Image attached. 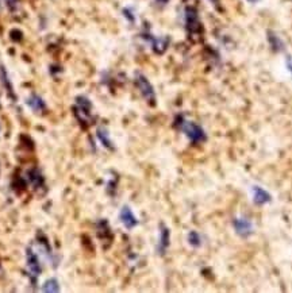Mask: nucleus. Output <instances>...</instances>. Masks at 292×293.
<instances>
[{"mask_svg": "<svg viewBox=\"0 0 292 293\" xmlns=\"http://www.w3.org/2000/svg\"><path fill=\"white\" fill-rule=\"evenodd\" d=\"M26 268H27L28 277L32 280V283H35L38 276L41 275L42 264L39 254H38V252H35L34 248L27 249V253H26Z\"/></svg>", "mask_w": 292, "mask_h": 293, "instance_id": "nucleus-2", "label": "nucleus"}, {"mask_svg": "<svg viewBox=\"0 0 292 293\" xmlns=\"http://www.w3.org/2000/svg\"><path fill=\"white\" fill-rule=\"evenodd\" d=\"M286 64H287V68L288 70L292 73V57H288L287 61H286Z\"/></svg>", "mask_w": 292, "mask_h": 293, "instance_id": "nucleus-17", "label": "nucleus"}, {"mask_svg": "<svg viewBox=\"0 0 292 293\" xmlns=\"http://www.w3.org/2000/svg\"><path fill=\"white\" fill-rule=\"evenodd\" d=\"M168 1H169V0H156V3H157V4H160V5L168 4Z\"/></svg>", "mask_w": 292, "mask_h": 293, "instance_id": "nucleus-18", "label": "nucleus"}, {"mask_svg": "<svg viewBox=\"0 0 292 293\" xmlns=\"http://www.w3.org/2000/svg\"><path fill=\"white\" fill-rule=\"evenodd\" d=\"M42 292H47V293H56L60 291V284L56 279H49L46 280L43 285H42Z\"/></svg>", "mask_w": 292, "mask_h": 293, "instance_id": "nucleus-15", "label": "nucleus"}, {"mask_svg": "<svg viewBox=\"0 0 292 293\" xmlns=\"http://www.w3.org/2000/svg\"><path fill=\"white\" fill-rule=\"evenodd\" d=\"M97 138H99V141L102 142V145L107 149H114L112 146L111 139H110V135H108V131H107L104 127H99L97 128Z\"/></svg>", "mask_w": 292, "mask_h": 293, "instance_id": "nucleus-14", "label": "nucleus"}, {"mask_svg": "<svg viewBox=\"0 0 292 293\" xmlns=\"http://www.w3.org/2000/svg\"><path fill=\"white\" fill-rule=\"evenodd\" d=\"M248 1H249V3H257L259 0H248Z\"/></svg>", "mask_w": 292, "mask_h": 293, "instance_id": "nucleus-20", "label": "nucleus"}, {"mask_svg": "<svg viewBox=\"0 0 292 293\" xmlns=\"http://www.w3.org/2000/svg\"><path fill=\"white\" fill-rule=\"evenodd\" d=\"M210 1H211V3H213V4L215 5V7H218V5H219V0H210Z\"/></svg>", "mask_w": 292, "mask_h": 293, "instance_id": "nucleus-19", "label": "nucleus"}, {"mask_svg": "<svg viewBox=\"0 0 292 293\" xmlns=\"http://www.w3.org/2000/svg\"><path fill=\"white\" fill-rule=\"evenodd\" d=\"M187 241L190 243L192 248H199L202 245V238H200V234L196 233V231H191L187 237Z\"/></svg>", "mask_w": 292, "mask_h": 293, "instance_id": "nucleus-16", "label": "nucleus"}, {"mask_svg": "<svg viewBox=\"0 0 292 293\" xmlns=\"http://www.w3.org/2000/svg\"><path fill=\"white\" fill-rule=\"evenodd\" d=\"M186 28L191 37H198L202 32V23H200L199 15L194 7H187L186 9Z\"/></svg>", "mask_w": 292, "mask_h": 293, "instance_id": "nucleus-4", "label": "nucleus"}, {"mask_svg": "<svg viewBox=\"0 0 292 293\" xmlns=\"http://www.w3.org/2000/svg\"><path fill=\"white\" fill-rule=\"evenodd\" d=\"M135 85L141 92V95L144 97L145 100L150 103V104H154L156 101V93H154V88L153 85L150 84L148 78L145 77L144 74L137 73L135 74Z\"/></svg>", "mask_w": 292, "mask_h": 293, "instance_id": "nucleus-5", "label": "nucleus"}, {"mask_svg": "<svg viewBox=\"0 0 292 293\" xmlns=\"http://www.w3.org/2000/svg\"><path fill=\"white\" fill-rule=\"evenodd\" d=\"M171 245V233L165 225H160V237H158V254L164 256Z\"/></svg>", "mask_w": 292, "mask_h": 293, "instance_id": "nucleus-8", "label": "nucleus"}, {"mask_svg": "<svg viewBox=\"0 0 292 293\" xmlns=\"http://www.w3.org/2000/svg\"><path fill=\"white\" fill-rule=\"evenodd\" d=\"M0 131H1V127H0Z\"/></svg>", "mask_w": 292, "mask_h": 293, "instance_id": "nucleus-22", "label": "nucleus"}, {"mask_svg": "<svg viewBox=\"0 0 292 293\" xmlns=\"http://www.w3.org/2000/svg\"><path fill=\"white\" fill-rule=\"evenodd\" d=\"M73 115L81 126L88 127L93 124V114H92V103L85 96L76 97V103L73 107Z\"/></svg>", "mask_w": 292, "mask_h": 293, "instance_id": "nucleus-1", "label": "nucleus"}, {"mask_svg": "<svg viewBox=\"0 0 292 293\" xmlns=\"http://www.w3.org/2000/svg\"><path fill=\"white\" fill-rule=\"evenodd\" d=\"M0 173H1V168H0Z\"/></svg>", "mask_w": 292, "mask_h": 293, "instance_id": "nucleus-21", "label": "nucleus"}, {"mask_svg": "<svg viewBox=\"0 0 292 293\" xmlns=\"http://www.w3.org/2000/svg\"><path fill=\"white\" fill-rule=\"evenodd\" d=\"M26 104H27L35 114H41V112H43V111L46 110V104H45L43 99H42L41 96L35 95V93H32L31 96L28 97L27 100H26Z\"/></svg>", "mask_w": 292, "mask_h": 293, "instance_id": "nucleus-10", "label": "nucleus"}, {"mask_svg": "<svg viewBox=\"0 0 292 293\" xmlns=\"http://www.w3.org/2000/svg\"><path fill=\"white\" fill-rule=\"evenodd\" d=\"M180 130L186 134L187 138L190 139L192 143H202L206 141V133L204 130L200 127L199 124L194 123V122H188V120H181Z\"/></svg>", "mask_w": 292, "mask_h": 293, "instance_id": "nucleus-3", "label": "nucleus"}, {"mask_svg": "<svg viewBox=\"0 0 292 293\" xmlns=\"http://www.w3.org/2000/svg\"><path fill=\"white\" fill-rule=\"evenodd\" d=\"M233 226H234V230L237 231V234L240 237H244V238L249 237L252 234V230H253L251 220L246 219V218H237V219H234Z\"/></svg>", "mask_w": 292, "mask_h": 293, "instance_id": "nucleus-9", "label": "nucleus"}, {"mask_svg": "<svg viewBox=\"0 0 292 293\" xmlns=\"http://www.w3.org/2000/svg\"><path fill=\"white\" fill-rule=\"evenodd\" d=\"M119 220L127 230H133L135 226L138 225V219L135 218L134 212L131 211L129 206L122 207L121 212H119Z\"/></svg>", "mask_w": 292, "mask_h": 293, "instance_id": "nucleus-7", "label": "nucleus"}, {"mask_svg": "<svg viewBox=\"0 0 292 293\" xmlns=\"http://www.w3.org/2000/svg\"><path fill=\"white\" fill-rule=\"evenodd\" d=\"M26 179H27V183L32 187V189H35V191L45 189V179L38 168H31L30 170H27Z\"/></svg>", "mask_w": 292, "mask_h": 293, "instance_id": "nucleus-6", "label": "nucleus"}, {"mask_svg": "<svg viewBox=\"0 0 292 293\" xmlns=\"http://www.w3.org/2000/svg\"><path fill=\"white\" fill-rule=\"evenodd\" d=\"M252 192H253V202L256 204L263 206L265 203L271 202V195L264 188H261V187H253Z\"/></svg>", "mask_w": 292, "mask_h": 293, "instance_id": "nucleus-11", "label": "nucleus"}, {"mask_svg": "<svg viewBox=\"0 0 292 293\" xmlns=\"http://www.w3.org/2000/svg\"><path fill=\"white\" fill-rule=\"evenodd\" d=\"M152 49H153L157 54H162L164 51L167 50L168 45H169V39L168 38H152Z\"/></svg>", "mask_w": 292, "mask_h": 293, "instance_id": "nucleus-13", "label": "nucleus"}, {"mask_svg": "<svg viewBox=\"0 0 292 293\" xmlns=\"http://www.w3.org/2000/svg\"><path fill=\"white\" fill-rule=\"evenodd\" d=\"M268 42L272 50L274 51H283L284 50V42L278 34L274 31H268Z\"/></svg>", "mask_w": 292, "mask_h": 293, "instance_id": "nucleus-12", "label": "nucleus"}]
</instances>
